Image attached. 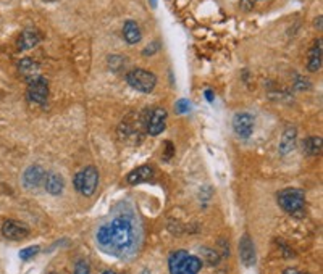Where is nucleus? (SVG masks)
<instances>
[{
	"instance_id": "f03ea898",
	"label": "nucleus",
	"mask_w": 323,
	"mask_h": 274,
	"mask_svg": "<svg viewBox=\"0 0 323 274\" xmlns=\"http://www.w3.org/2000/svg\"><path fill=\"white\" fill-rule=\"evenodd\" d=\"M276 200L281 210L286 211L289 216L299 220L305 216V194L302 189L286 187L276 194Z\"/></svg>"
},
{
	"instance_id": "ddd939ff",
	"label": "nucleus",
	"mask_w": 323,
	"mask_h": 274,
	"mask_svg": "<svg viewBox=\"0 0 323 274\" xmlns=\"http://www.w3.org/2000/svg\"><path fill=\"white\" fill-rule=\"evenodd\" d=\"M296 144H297V131L296 128L293 126H288L285 131H283V134H281V139H280V153L281 155H288V153H291L294 148H296Z\"/></svg>"
},
{
	"instance_id": "0eeeda50",
	"label": "nucleus",
	"mask_w": 323,
	"mask_h": 274,
	"mask_svg": "<svg viewBox=\"0 0 323 274\" xmlns=\"http://www.w3.org/2000/svg\"><path fill=\"white\" fill-rule=\"evenodd\" d=\"M167 110L162 106H155L152 110H146V132L151 136H159L167 126Z\"/></svg>"
},
{
	"instance_id": "f8f14e48",
	"label": "nucleus",
	"mask_w": 323,
	"mask_h": 274,
	"mask_svg": "<svg viewBox=\"0 0 323 274\" xmlns=\"http://www.w3.org/2000/svg\"><path fill=\"white\" fill-rule=\"evenodd\" d=\"M2 236L8 240H23L29 236V228L23 223L7 220L2 224Z\"/></svg>"
},
{
	"instance_id": "4468645a",
	"label": "nucleus",
	"mask_w": 323,
	"mask_h": 274,
	"mask_svg": "<svg viewBox=\"0 0 323 274\" xmlns=\"http://www.w3.org/2000/svg\"><path fill=\"white\" fill-rule=\"evenodd\" d=\"M40 40H42V34H40L37 29H24L21 32L16 45H18V50L23 52V50H29V48L36 47Z\"/></svg>"
},
{
	"instance_id": "bb28decb",
	"label": "nucleus",
	"mask_w": 323,
	"mask_h": 274,
	"mask_svg": "<svg viewBox=\"0 0 323 274\" xmlns=\"http://www.w3.org/2000/svg\"><path fill=\"white\" fill-rule=\"evenodd\" d=\"M259 2H260V0H241L239 7H241V10L249 12V10H252V8H255V5H257Z\"/></svg>"
},
{
	"instance_id": "1a4fd4ad",
	"label": "nucleus",
	"mask_w": 323,
	"mask_h": 274,
	"mask_svg": "<svg viewBox=\"0 0 323 274\" xmlns=\"http://www.w3.org/2000/svg\"><path fill=\"white\" fill-rule=\"evenodd\" d=\"M254 116L247 112H239L233 116V131L238 137L249 139L254 132Z\"/></svg>"
},
{
	"instance_id": "a878e982",
	"label": "nucleus",
	"mask_w": 323,
	"mask_h": 274,
	"mask_svg": "<svg viewBox=\"0 0 323 274\" xmlns=\"http://www.w3.org/2000/svg\"><path fill=\"white\" fill-rule=\"evenodd\" d=\"M175 108H176L178 113H188L189 108H191V103H189L186 98H181V100H178L175 103Z\"/></svg>"
},
{
	"instance_id": "5701e85b",
	"label": "nucleus",
	"mask_w": 323,
	"mask_h": 274,
	"mask_svg": "<svg viewBox=\"0 0 323 274\" xmlns=\"http://www.w3.org/2000/svg\"><path fill=\"white\" fill-rule=\"evenodd\" d=\"M39 245H31V247H26V248H23V250H20L18 256H20V260L23 261H26L29 258H32V256H36L39 253Z\"/></svg>"
},
{
	"instance_id": "423d86ee",
	"label": "nucleus",
	"mask_w": 323,
	"mask_h": 274,
	"mask_svg": "<svg viewBox=\"0 0 323 274\" xmlns=\"http://www.w3.org/2000/svg\"><path fill=\"white\" fill-rule=\"evenodd\" d=\"M126 81L132 89H136L143 94H151L157 86L155 74L143 68H136L129 71L126 74Z\"/></svg>"
},
{
	"instance_id": "7c9ffc66",
	"label": "nucleus",
	"mask_w": 323,
	"mask_h": 274,
	"mask_svg": "<svg viewBox=\"0 0 323 274\" xmlns=\"http://www.w3.org/2000/svg\"><path fill=\"white\" fill-rule=\"evenodd\" d=\"M151 5H152V8H155L157 7V0H151Z\"/></svg>"
},
{
	"instance_id": "a211bd4d",
	"label": "nucleus",
	"mask_w": 323,
	"mask_h": 274,
	"mask_svg": "<svg viewBox=\"0 0 323 274\" xmlns=\"http://www.w3.org/2000/svg\"><path fill=\"white\" fill-rule=\"evenodd\" d=\"M40 66L39 63H36L34 60H31V58H23V60H20L18 63V71L20 74L24 78V81H31V79H34L37 76H40Z\"/></svg>"
},
{
	"instance_id": "2f4dec72",
	"label": "nucleus",
	"mask_w": 323,
	"mask_h": 274,
	"mask_svg": "<svg viewBox=\"0 0 323 274\" xmlns=\"http://www.w3.org/2000/svg\"><path fill=\"white\" fill-rule=\"evenodd\" d=\"M102 274H117V272H115V271H104Z\"/></svg>"
},
{
	"instance_id": "aec40b11",
	"label": "nucleus",
	"mask_w": 323,
	"mask_h": 274,
	"mask_svg": "<svg viewBox=\"0 0 323 274\" xmlns=\"http://www.w3.org/2000/svg\"><path fill=\"white\" fill-rule=\"evenodd\" d=\"M304 152L310 156H317L321 153V137L320 136H309L302 144Z\"/></svg>"
},
{
	"instance_id": "4be33fe9",
	"label": "nucleus",
	"mask_w": 323,
	"mask_h": 274,
	"mask_svg": "<svg viewBox=\"0 0 323 274\" xmlns=\"http://www.w3.org/2000/svg\"><path fill=\"white\" fill-rule=\"evenodd\" d=\"M109 66H110L112 71L118 73L123 68V66H125V57H121V55H112V57H109Z\"/></svg>"
},
{
	"instance_id": "412c9836",
	"label": "nucleus",
	"mask_w": 323,
	"mask_h": 274,
	"mask_svg": "<svg viewBox=\"0 0 323 274\" xmlns=\"http://www.w3.org/2000/svg\"><path fill=\"white\" fill-rule=\"evenodd\" d=\"M202 256L207 260V263L210 264V266H217V264L220 263V255L215 252V250H212V248H207V247H204L202 248Z\"/></svg>"
},
{
	"instance_id": "6e6552de",
	"label": "nucleus",
	"mask_w": 323,
	"mask_h": 274,
	"mask_svg": "<svg viewBox=\"0 0 323 274\" xmlns=\"http://www.w3.org/2000/svg\"><path fill=\"white\" fill-rule=\"evenodd\" d=\"M29 102L44 105L49 98V82L45 78L37 76L34 79L28 81V92H26Z\"/></svg>"
},
{
	"instance_id": "9d476101",
	"label": "nucleus",
	"mask_w": 323,
	"mask_h": 274,
	"mask_svg": "<svg viewBox=\"0 0 323 274\" xmlns=\"http://www.w3.org/2000/svg\"><path fill=\"white\" fill-rule=\"evenodd\" d=\"M45 174H47L45 170L40 165H31V166H28L26 170H24L21 182H23V186L26 189H29V190L39 189V187L44 186Z\"/></svg>"
},
{
	"instance_id": "c85d7f7f",
	"label": "nucleus",
	"mask_w": 323,
	"mask_h": 274,
	"mask_svg": "<svg viewBox=\"0 0 323 274\" xmlns=\"http://www.w3.org/2000/svg\"><path fill=\"white\" fill-rule=\"evenodd\" d=\"M204 94H205V97H207V100H209V102H213V98H215V95H213V92H212V90H210V89H207Z\"/></svg>"
},
{
	"instance_id": "2eb2a0df",
	"label": "nucleus",
	"mask_w": 323,
	"mask_h": 274,
	"mask_svg": "<svg viewBox=\"0 0 323 274\" xmlns=\"http://www.w3.org/2000/svg\"><path fill=\"white\" fill-rule=\"evenodd\" d=\"M154 173L155 171H154L152 166L144 165V166H139V168H136V170H132L126 176V181L131 186H137V184H141V182L151 181L154 178Z\"/></svg>"
},
{
	"instance_id": "f257e3e1",
	"label": "nucleus",
	"mask_w": 323,
	"mask_h": 274,
	"mask_svg": "<svg viewBox=\"0 0 323 274\" xmlns=\"http://www.w3.org/2000/svg\"><path fill=\"white\" fill-rule=\"evenodd\" d=\"M136 224L129 214L113 218L110 223L102 224L96 232V240L104 252L125 256L136 248Z\"/></svg>"
},
{
	"instance_id": "393cba45",
	"label": "nucleus",
	"mask_w": 323,
	"mask_h": 274,
	"mask_svg": "<svg viewBox=\"0 0 323 274\" xmlns=\"http://www.w3.org/2000/svg\"><path fill=\"white\" fill-rule=\"evenodd\" d=\"M160 47H162V42L160 40H154V42H151L147 45V48L143 52V55L144 57H147V55H154L155 52H159L160 50Z\"/></svg>"
},
{
	"instance_id": "6ab92c4d",
	"label": "nucleus",
	"mask_w": 323,
	"mask_h": 274,
	"mask_svg": "<svg viewBox=\"0 0 323 274\" xmlns=\"http://www.w3.org/2000/svg\"><path fill=\"white\" fill-rule=\"evenodd\" d=\"M123 37H125V40L131 45L137 44L139 40L143 39V31H141L137 21L128 20L125 24H123Z\"/></svg>"
},
{
	"instance_id": "c756f323",
	"label": "nucleus",
	"mask_w": 323,
	"mask_h": 274,
	"mask_svg": "<svg viewBox=\"0 0 323 274\" xmlns=\"http://www.w3.org/2000/svg\"><path fill=\"white\" fill-rule=\"evenodd\" d=\"M315 26H318V28H321V16H318V18L315 20Z\"/></svg>"
},
{
	"instance_id": "7ed1b4c3",
	"label": "nucleus",
	"mask_w": 323,
	"mask_h": 274,
	"mask_svg": "<svg viewBox=\"0 0 323 274\" xmlns=\"http://www.w3.org/2000/svg\"><path fill=\"white\" fill-rule=\"evenodd\" d=\"M204 261L196 255H189L186 250H176L168 258L170 274H197L202 269Z\"/></svg>"
},
{
	"instance_id": "b1692460",
	"label": "nucleus",
	"mask_w": 323,
	"mask_h": 274,
	"mask_svg": "<svg viewBox=\"0 0 323 274\" xmlns=\"http://www.w3.org/2000/svg\"><path fill=\"white\" fill-rule=\"evenodd\" d=\"M73 274H90V266H89V261L87 260H78L74 263V268H73Z\"/></svg>"
},
{
	"instance_id": "dca6fc26",
	"label": "nucleus",
	"mask_w": 323,
	"mask_h": 274,
	"mask_svg": "<svg viewBox=\"0 0 323 274\" xmlns=\"http://www.w3.org/2000/svg\"><path fill=\"white\" fill-rule=\"evenodd\" d=\"M321 39H318L317 42H313V45L309 48L307 55V68L312 73H317L321 68V60H323V47H321Z\"/></svg>"
},
{
	"instance_id": "39448f33",
	"label": "nucleus",
	"mask_w": 323,
	"mask_h": 274,
	"mask_svg": "<svg viewBox=\"0 0 323 274\" xmlns=\"http://www.w3.org/2000/svg\"><path fill=\"white\" fill-rule=\"evenodd\" d=\"M74 189L78 190L81 195L90 197L96 194L97 186H99V171L96 166H86L84 170L76 173V176L73 179Z\"/></svg>"
},
{
	"instance_id": "473e14b6",
	"label": "nucleus",
	"mask_w": 323,
	"mask_h": 274,
	"mask_svg": "<svg viewBox=\"0 0 323 274\" xmlns=\"http://www.w3.org/2000/svg\"><path fill=\"white\" fill-rule=\"evenodd\" d=\"M51 274H57V272H51Z\"/></svg>"
},
{
	"instance_id": "9b49d317",
	"label": "nucleus",
	"mask_w": 323,
	"mask_h": 274,
	"mask_svg": "<svg viewBox=\"0 0 323 274\" xmlns=\"http://www.w3.org/2000/svg\"><path fill=\"white\" fill-rule=\"evenodd\" d=\"M239 260H241V263L246 268H252L255 261H257L255 245L249 234H244L241 239H239Z\"/></svg>"
},
{
	"instance_id": "f3484780",
	"label": "nucleus",
	"mask_w": 323,
	"mask_h": 274,
	"mask_svg": "<svg viewBox=\"0 0 323 274\" xmlns=\"http://www.w3.org/2000/svg\"><path fill=\"white\" fill-rule=\"evenodd\" d=\"M44 187L51 195H60L65 189V179L57 173H47L44 179Z\"/></svg>"
},
{
	"instance_id": "cd10ccee",
	"label": "nucleus",
	"mask_w": 323,
	"mask_h": 274,
	"mask_svg": "<svg viewBox=\"0 0 323 274\" xmlns=\"http://www.w3.org/2000/svg\"><path fill=\"white\" fill-rule=\"evenodd\" d=\"M283 274H304V272H301L299 269H296V268H288V269L283 271Z\"/></svg>"
},
{
	"instance_id": "20e7f679",
	"label": "nucleus",
	"mask_w": 323,
	"mask_h": 274,
	"mask_svg": "<svg viewBox=\"0 0 323 274\" xmlns=\"http://www.w3.org/2000/svg\"><path fill=\"white\" fill-rule=\"evenodd\" d=\"M146 131V112L143 115L129 113L118 126V137L125 142L137 144Z\"/></svg>"
}]
</instances>
